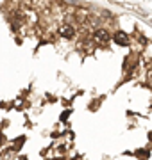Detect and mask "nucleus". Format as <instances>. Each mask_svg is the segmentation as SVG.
<instances>
[{
	"label": "nucleus",
	"instance_id": "1",
	"mask_svg": "<svg viewBox=\"0 0 152 160\" xmlns=\"http://www.w3.org/2000/svg\"><path fill=\"white\" fill-rule=\"evenodd\" d=\"M113 39H115V43L120 46H125L129 43V38L125 32H122V30H118V32H115V36H113Z\"/></svg>",
	"mask_w": 152,
	"mask_h": 160
},
{
	"label": "nucleus",
	"instance_id": "2",
	"mask_svg": "<svg viewBox=\"0 0 152 160\" xmlns=\"http://www.w3.org/2000/svg\"><path fill=\"white\" fill-rule=\"evenodd\" d=\"M95 38H97L99 41H104V43L111 39V36H109V32H107L106 29H97L95 30Z\"/></svg>",
	"mask_w": 152,
	"mask_h": 160
},
{
	"label": "nucleus",
	"instance_id": "3",
	"mask_svg": "<svg viewBox=\"0 0 152 160\" xmlns=\"http://www.w3.org/2000/svg\"><path fill=\"white\" fill-rule=\"evenodd\" d=\"M59 34L63 36V38H68V39H70V38H73L75 30H73V27H72V25H64V27H61V29H59Z\"/></svg>",
	"mask_w": 152,
	"mask_h": 160
},
{
	"label": "nucleus",
	"instance_id": "4",
	"mask_svg": "<svg viewBox=\"0 0 152 160\" xmlns=\"http://www.w3.org/2000/svg\"><path fill=\"white\" fill-rule=\"evenodd\" d=\"M68 114H70V110H68V112H63V116H61V121H66V118H68Z\"/></svg>",
	"mask_w": 152,
	"mask_h": 160
}]
</instances>
